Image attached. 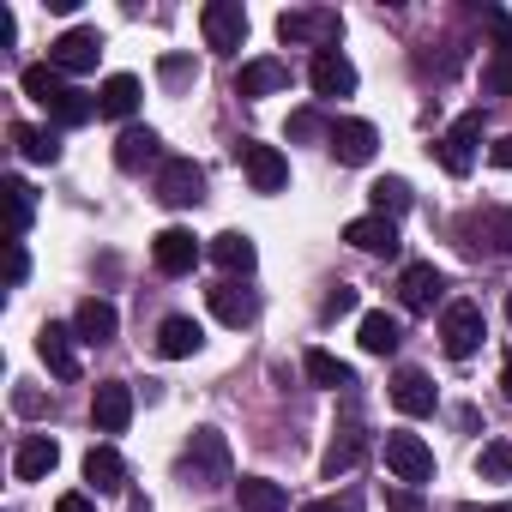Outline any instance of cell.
<instances>
[{
  "label": "cell",
  "instance_id": "obj_21",
  "mask_svg": "<svg viewBox=\"0 0 512 512\" xmlns=\"http://www.w3.org/2000/svg\"><path fill=\"white\" fill-rule=\"evenodd\" d=\"M211 260H217L229 278H247L253 266H260V247H253L247 229H223V235H211Z\"/></svg>",
  "mask_w": 512,
  "mask_h": 512
},
{
  "label": "cell",
  "instance_id": "obj_2",
  "mask_svg": "<svg viewBox=\"0 0 512 512\" xmlns=\"http://www.w3.org/2000/svg\"><path fill=\"white\" fill-rule=\"evenodd\" d=\"M278 37L290 43V49H338V37H344V19L332 13V7H290V13H278Z\"/></svg>",
  "mask_w": 512,
  "mask_h": 512
},
{
  "label": "cell",
  "instance_id": "obj_47",
  "mask_svg": "<svg viewBox=\"0 0 512 512\" xmlns=\"http://www.w3.org/2000/svg\"><path fill=\"white\" fill-rule=\"evenodd\" d=\"M500 392L512 398V350H506V362H500Z\"/></svg>",
  "mask_w": 512,
  "mask_h": 512
},
{
  "label": "cell",
  "instance_id": "obj_34",
  "mask_svg": "<svg viewBox=\"0 0 512 512\" xmlns=\"http://www.w3.org/2000/svg\"><path fill=\"white\" fill-rule=\"evenodd\" d=\"M13 145H19L25 163H55V157H61V139H55L49 127H25V121H19V127H13Z\"/></svg>",
  "mask_w": 512,
  "mask_h": 512
},
{
  "label": "cell",
  "instance_id": "obj_16",
  "mask_svg": "<svg viewBox=\"0 0 512 512\" xmlns=\"http://www.w3.org/2000/svg\"><path fill=\"white\" fill-rule=\"evenodd\" d=\"M205 302H211V314H217L223 326H253V320H260V296H253V290H241L235 278L211 284V290H205Z\"/></svg>",
  "mask_w": 512,
  "mask_h": 512
},
{
  "label": "cell",
  "instance_id": "obj_39",
  "mask_svg": "<svg viewBox=\"0 0 512 512\" xmlns=\"http://www.w3.org/2000/svg\"><path fill=\"white\" fill-rule=\"evenodd\" d=\"M31 278V253H25V241H7V284L19 290Z\"/></svg>",
  "mask_w": 512,
  "mask_h": 512
},
{
  "label": "cell",
  "instance_id": "obj_29",
  "mask_svg": "<svg viewBox=\"0 0 512 512\" xmlns=\"http://www.w3.org/2000/svg\"><path fill=\"white\" fill-rule=\"evenodd\" d=\"M302 368H308V380H314L320 392H350V386H356V368H350V362H338L332 350H308V356H302Z\"/></svg>",
  "mask_w": 512,
  "mask_h": 512
},
{
  "label": "cell",
  "instance_id": "obj_17",
  "mask_svg": "<svg viewBox=\"0 0 512 512\" xmlns=\"http://www.w3.org/2000/svg\"><path fill=\"white\" fill-rule=\"evenodd\" d=\"M344 241L356 247V253H374V260H392L398 253V223L392 217H356V223H344Z\"/></svg>",
  "mask_w": 512,
  "mask_h": 512
},
{
  "label": "cell",
  "instance_id": "obj_25",
  "mask_svg": "<svg viewBox=\"0 0 512 512\" xmlns=\"http://www.w3.org/2000/svg\"><path fill=\"white\" fill-rule=\"evenodd\" d=\"M290 85V67L284 61H247L241 73H235V97H272V91H284Z\"/></svg>",
  "mask_w": 512,
  "mask_h": 512
},
{
  "label": "cell",
  "instance_id": "obj_30",
  "mask_svg": "<svg viewBox=\"0 0 512 512\" xmlns=\"http://www.w3.org/2000/svg\"><path fill=\"white\" fill-rule=\"evenodd\" d=\"M235 494H241V512H290V494L272 476H241Z\"/></svg>",
  "mask_w": 512,
  "mask_h": 512
},
{
  "label": "cell",
  "instance_id": "obj_40",
  "mask_svg": "<svg viewBox=\"0 0 512 512\" xmlns=\"http://www.w3.org/2000/svg\"><path fill=\"white\" fill-rule=\"evenodd\" d=\"M314 133H326V139H332V121H320L314 109H302V115H290V139H314Z\"/></svg>",
  "mask_w": 512,
  "mask_h": 512
},
{
  "label": "cell",
  "instance_id": "obj_33",
  "mask_svg": "<svg viewBox=\"0 0 512 512\" xmlns=\"http://www.w3.org/2000/svg\"><path fill=\"white\" fill-rule=\"evenodd\" d=\"M19 85H25V97H31V103H43V109H55V103L67 97V73H55L49 61H43V67H25V79H19Z\"/></svg>",
  "mask_w": 512,
  "mask_h": 512
},
{
  "label": "cell",
  "instance_id": "obj_32",
  "mask_svg": "<svg viewBox=\"0 0 512 512\" xmlns=\"http://www.w3.org/2000/svg\"><path fill=\"white\" fill-rule=\"evenodd\" d=\"M404 344V326L386 314V308H374V314H362V350L368 356H392Z\"/></svg>",
  "mask_w": 512,
  "mask_h": 512
},
{
  "label": "cell",
  "instance_id": "obj_49",
  "mask_svg": "<svg viewBox=\"0 0 512 512\" xmlns=\"http://www.w3.org/2000/svg\"><path fill=\"white\" fill-rule=\"evenodd\" d=\"M506 320H512V296H506Z\"/></svg>",
  "mask_w": 512,
  "mask_h": 512
},
{
  "label": "cell",
  "instance_id": "obj_28",
  "mask_svg": "<svg viewBox=\"0 0 512 512\" xmlns=\"http://www.w3.org/2000/svg\"><path fill=\"white\" fill-rule=\"evenodd\" d=\"M205 344V332H199V320H187V314H169L163 326H157V350L169 356V362H181V356H193Z\"/></svg>",
  "mask_w": 512,
  "mask_h": 512
},
{
  "label": "cell",
  "instance_id": "obj_41",
  "mask_svg": "<svg viewBox=\"0 0 512 512\" xmlns=\"http://www.w3.org/2000/svg\"><path fill=\"white\" fill-rule=\"evenodd\" d=\"M320 314H326V320H338V314H356V290H350V284H338V290L320 302Z\"/></svg>",
  "mask_w": 512,
  "mask_h": 512
},
{
  "label": "cell",
  "instance_id": "obj_31",
  "mask_svg": "<svg viewBox=\"0 0 512 512\" xmlns=\"http://www.w3.org/2000/svg\"><path fill=\"white\" fill-rule=\"evenodd\" d=\"M368 199H374V217H392V223L416 205V193H410V181H404V175H380V181L368 187Z\"/></svg>",
  "mask_w": 512,
  "mask_h": 512
},
{
  "label": "cell",
  "instance_id": "obj_3",
  "mask_svg": "<svg viewBox=\"0 0 512 512\" xmlns=\"http://www.w3.org/2000/svg\"><path fill=\"white\" fill-rule=\"evenodd\" d=\"M458 241L470 253H494V260H512V205H482L458 217Z\"/></svg>",
  "mask_w": 512,
  "mask_h": 512
},
{
  "label": "cell",
  "instance_id": "obj_18",
  "mask_svg": "<svg viewBox=\"0 0 512 512\" xmlns=\"http://www.w3.org/2000/svg\"><path fill=\"white\" fill-rule=\"evenodd\" d=\"M73 338H79V332H73V326H55V320L37 332V356L49 362L55 380H79V350H73Z\"/></svg>",
  "mask_w": 512,
  "mask_h": 512
},
{
  "label": "cell",
  "instance_id": "obj_44",
  "mask_svg": "<svg viewBox=\"0 0 512 512\" xmlns=\"http://www.w3.org/2000/svg\"><path fill=\"white\" fill-rule=\"evenodd\" d=\"M302 512H362V500L356 494H344V500H308Z\"/></svg>",
  "mask_w": 512,
  "mask_h": 512
},
{
  "label": "cell",
  "instance_id": "obj_48",
  "mask_svg": "<svg viewBox=\"0 0 512 512\" xmlns=\"http://www.w3.org/2000/svg\"><path fill=\"white\" fill-rule=\"evenodd\" d=\"M458 512H512V506H458Z\"/></svg>",
  "mask_w": 512,
  "mask_h": 512
},
{
  "label": "cell",
  "instance_id": "obj_36",
  "mask_svg": "<svg viewBox=\"0 0 512 512\" xmlns=\"http://www.w3.org/2000/svg\"><path fill=\"white\" fill-rule=\"evenodd\" d=\"M49 115H55L61 127H85V121L97 115V97H85V91H73V85H67V97H61V103H55Z\"/></svg>",
  "mask_w": 512,
  "mask_h": 512
},
{
  "label": "cell",
  "instance_id": "obj_11",
  "mask_svg": "<svg viewBox=\"0 0 512 512\" xmlns=\"http://www.w3.org/2000/svg\"><path fill=\"white\" fill-rule=\"evenodd\" d=\"M199 253H205V247H199L193 229H163V235L151 241V260H157L163 278H187V272L199 266Z\"/></svg>",
  "mask_w": 512,
  "mask_h": 512
},
{
  "label": "cell",
  "instance_id": "obj_6",
  "mask_svg": "<svg viewBox=\"0 0 512 512\" xmlns=\"http://www.w3.org/2000/svg\"><path fill=\"white\" fill-rule=\"evenodd\" d=\"M386 470L404 482V488H416V482H428L434 476V446L422 440V434H386Z\"/></svg>",
  "mask_w": 512,
  "mask_h": 512
},
{
  "label": "cell",
  "instance_id": "obj_24",
  "mask_svg": "<svg viewBox=\"0 0 512 512\" xmlns=\"http://www.w3.org/2000/svg\"><path fill=\"white\" fill-rule=\"evenodd\" d=\"M392 404H398L404 416H428V410H434V380H428L422 368H398V374H392Z\"/></svg>",
  "mask_w": 512,
  "mask_h": 512
},
{
  "label": "cell",
  "instance_id": "obj_20",
  "mask_svg": "<svg viewBox=\"0 0 512 512\" xmlns=\"http://www.w3.org/2000/svg\"><path fill=\"white\" fill-rule=\"evenodd\" d=\"M440 290H446V278H440V266H404V278H398V302L410 308V314H428L434 302H440Z\"/></svg>",
  "mask_w": 512,
  "mask_h": 512
},
{
  "label": "cell",
  "instance_id": "obj_4",
  "mask_svg": "<svg viewBox=\"0 0 512 512\" xmlns=\"http://www.w3.org/2000/svg\"><path fill=\"white\" fill-rule=\"evenodd\" d=\"M440 338H446V356H452V362H470V356L482 350V338H488L482 308H476V302H446V314H440Z\"/></svg>",
  "mask_w": 512,
  "mask_h": 512
},
{
  "label": "cell",
  "instance_id": "obj_22",
  "mask_svg": "<svg viewBox=\"0 0 512 512\" xmlns=\"http://www.w3.org/2000/svg\"><path fill=\"white\" fill-rule=\"evenodd\" d=\"M55 464H61V446H55L49 434H25L19 452H13V476H19V482H43Z\"/></svg>",
  "mask_w": 512,
  "mask_h": 512
},
{
  "label": "cell",
  "instance_id": "obj_7",
  "mask_svg": "<svg viewBox=\"0 0 512 512\" xmlns=\"http://www.w3.org/2000/svg\"><path fill=\"white\" fill-rule=\"evenodd\" d=\"M235 157H241V175L253 181V193H284V187H290V157H284L278 145H260V139H247Z\"/></svg>",
  "mask_w": 512,
  "mask_h": 512
},
{
  "label": "cell",
  "instance_id": "obj_9",
  "mask_svg": "<svg viewBox=\"0 0 512 512\" xmlns=\"http://www.w3.org/2000/svg\"><path fill=\"white\" fill-rule=\"evenodd\" d=\"M97 55H103V37H97L91 25H73V31H61V37L49 43V67H55V73H91Z\"/></svg>",
  "mask_w": 512,
  "mask_h": 512
},
{
  "label": "cell",
  "instance_id": "obj_35",
  "mask_svg": "<svg viewBox=\"0 0 512 512\" xmlns=\"http://www.w3.org/2000/svg\"><path fill=\"white\" fill-rule=\"evenodd\" d=\"M7 205H13V241H25V229H31V217H37V193H31V181H19V175H7Z\"/></svg>",
  "mask_w": 512,
  "mask_h": 512
},
{
  "label": "cell",
  "instance_id": "obj_14",
  "mask_svg": "<svg viewBox=\"0 0 512 512\" xmlns=\"http://www.w3.org/2000/svg\"><path fill=\"white\" fill-rule=\"evenodd\" d=\"M332 157L338 163H350V169H362V163H374V151H380V133L368 127V121H332Z\"/></svg>",
  "mask_w": 512,
  "mask_h": 512
},
{
  "label": "cell",
  "instance_id": "obj_23",
  "mask_svg": "<svg viewBox=\"0 0 512 512\" xmlns=\"http://www.w3.org/2000/svg\"><path fill=\"white\" fill-rule=\"evenodd\" d=\"M73 332H79V344H109V338L121 332V314H115L103 296H91V302H79V314H73Z\"/></svg>",
  "mask_w": 512,
  "mask_h": 512
},
{
  "label": "cell",
  "instance_id": "obj_8",
  "mask_svg": "<svg viewBox=\"0 0 512 512\" xmlns=\"http://www.w3.org/2000/svg\"><path fill=\"white\" fill-rule=\"evenodd\" d=\"M157 199H163L169 211L199 205V199H205V169H199L193 157H169V163L157 169Z\"/></svg>",
  "mask_w": 512,
  "mask_h": 512
},
{
  "label": "cell",
  "instance_id": "obj_26",
  "mask_svg": "<svg viewBox=\"0 0 512 512\" xmlns=\"http://www.w3.org/2000/svg\"><path fill=\"white\" fill-rule=\"evenodd\" d=\"M85 482H91L97 494H121V488H127L121 452H115V446H91V452H85Z\"/></svg>",
  "mask_w": 512,
  "mask_h": 512
},
{
  "label": "cell",
  "instance_id": "obj_13",
  "mask_svg": "<svg viewBox=\"0 0 512 512\" xmlns=\"http://www.w3.org/2000/svg\"><path fill=\"white\" fill-rule=\"evenodd\" d=\"M308 85H314V97H350V91H356L350 55H344V49H320V55L308 61Z\"/></svg>",
  "mask_w": 512,
  "mask_h": 512
},
{
  "label": "cell",
  "instance_id": "obj_37",
  "mask_svg": "<svg viewBox=\"0 0 512 512\" xmlns=\"http://www.w3.org/2000/svg\"><path fill=\"white\" fill-rule=\"evenodd\" d=\"M476 470H482L488 482H506V476H512V446H506V440H488V446L476 452Z\"/></svg>",
  "mask_w": 512,
  "mask_h": 512
},
{
  "label": "cell",
  "instance_id": "obj_42",
  "mask_svg": "<svg viewBox=\"0 0 512 512\" xmlns=\"http://www.w3.org/2000/svg\"><path fill=\"white\" fill-rule=\"evenodd\" d=\"M386 512H422V494L416 488H386Z\"/></svg>",
  "mask_w": 512,
  "mask_h": 512
},
{
  "label": "cell",
  "instance_id": "obj_10",
  "mask_svg": "<svg viewBox=\"0 0 512 512\" xmlns=\"http://www.w3.org/2000/svg\"><path fill=\"white\" fill-rule=\"evenodd\" d=\"M199 25H205V43L223 49V55H235L247 43V7L241 0H211V7L199 13Z\"/></svg>",
  "mask_w": 512,
  "mask_h": 512
},
{
  "label": "cell",
  "instance_id": "obj_43",
  "mask_svg": "<svg viewBox=\"0 0 512 512\" xmlns=\"http://www.w3.org/2000/svg\"><path fill=\"white\" fill-rule=\"evenodd\" d=\"M13 410H25V416H43V410H49V398H43V392H31V386H19V392H13Z\"/></svg>",
  "mask_w": 512,
  "mask_h": 512
},
{
  "label": "cell",
  "instance_id": "obj_46",
  "mask_svg": "<svg viewBox=\"0 0 512 512\" xmlns=\"http://www.w3.org/2000/svg\"><path fill=\"white\" fill-rule=\"evenodd\" d=\"M55 512H97V506H91V494H61Z\"/></svg>",
  "mask_w": 512,
  "mask_h": 512
},
{
  "label": "cell",
  "instance_id": "obj_12",
  "mask_svg": "<svg viewBox=\"0 0 512 512\" xmlns=\"http://www.w3.org/2000/svg\"><path fill=\"white\" fill-rule=\"evenodd\" d=\"M362 452H368V428H362V416L350 410V416H344V422L332 428V446H326V458H320V470H326V476L338 482L344 470H356V458H362Z\"/></svg>",
  "mask_w": 512,
  "mask_h": 512
},
{
  "label": "cell",
  "instance_id": "obj_45",
  "mask_svg": "<svg viewBox=\"0 0 512 512\" xmlns=\"http://www.w3.org/2000/svg\"><path fill=\"white\" fill-rule=\"evenodd\" d=\"M488 163H494V169H512V133H506V139H494V145H488Z\"/></svg>",
  "mask_w": 512,
  "mask_h": 512
},
{
  "label": "cell",
  "instance_id": "obj_1",
  "mask_svg": "<svg viewBox=\"0 0 512 512\" xmlns=\"http://www.w3.org/2000/svg\"><path fill=\"white\" fill-rule=\"evenodd\" d=\"M181 482L187 488H223L229 482V440L217 428H193V440L181 446Z\"/></svg>",
  "mask_w": 512,
  "mask_h": 512
},
{
  "label": "cell",
  "instance_id": "obj_15",
  "mask_svg": "<svg viewBox=\"0 0 512 512\" xmlns=\"http://www.w3.org/2000/svg\"><path fill=\"white\" fill-rule=\"evenodd\" d=\"M91 422H97V434H127V422H133V386L103 380L97 398H91Z\"/></svg>",
  "mask_w": 512,
  "mask_h": 512
},
{
  "label": "cell",
  "instance_id": "obj_19",
  "mask_svg": "<svg viewBox=\"0 0 512 512\" xmlns=\"http://www.w3.org/2000/svg\"><path fill=\"white\" fill-rule=\"evenodd\" d=\"M145 163H157V169L169 163V157H163V139H157L151 127H127V133L115 139V169H127V175H139Z\"/></svg>",
  "mask_w": 512,
  "mask_h": 512
},
{
  "label": "cell",
  "instance_id": "obj_5",
  "mask_svg": "<svg viewBox=\"0 0 512 512\" xmlns=\"http://www.w3.org/2000/svg\"><path fill=\"white\" fill-rule=\"evenodd\" d=\"M476 139H482V115L470 109V115H458V121H452V127L434 139V157H440V169L464 181V175L476 169Z\"/></svg>",
  "mask_w": 512,
  "mask_h": 512
},
{
  "label": "cell",
  "instance_id": "obj_27",
  "mask_svg": "<svg viewBox=\"0 0 512 512\" xmlns=\"http://www.w3.org/2000/svg\"><path fill=\"white\" fill-rule=\"evenodd\" d=\"M133 109H139V79H133V73H109V79H103V91H97V115L127 121Z\"/></svg>",
  "mask_w": 512,
  "mask_h": 512
},
{
  "label": "cell",
  "instance_id": "obj_38",
  "mask_svg": "<svg viewBox=\"0 0 512 512\" xmlns=\"http://www.w3.org/2000/svg\"><path fill=\"white\" fill-rule=\"evenodd\" d=\"M157 73H163V85H187V79H199V67H193L187 55H163Z\"/></svg>",
  "mask_w": 512,
  "mask_h": 512
}]
</instances>
